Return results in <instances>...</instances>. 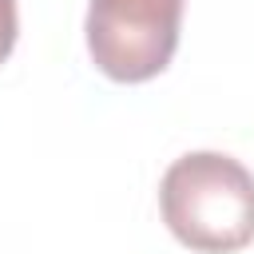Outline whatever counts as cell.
I'll return each instance as SVG.
<instances>
[{
	"label": "cell",
	"instance_id": "6da1fadb",
	"mask_svg": "<svg viewBox=\"0 0 254 254\" xmlns=\"http://www.w3.org/2000/svg\"><path fill=\"white\" fill-rule=\"evenodd\" d=\"M167 230L198 254H234L254 242V175L222 151L179 155L159 183Z\"/></svg>",
	"mask_w": 254,
	"mask_h": 254
},
{
	"label": "cell",
	"instance_id": "7a4b0ae2",
	"mask_svg": "<svg viewBox=\"0 0 254 254\" xmlns=\"http://www.w3.org/2000/svg\"><path fill=\"white\" fill-rule=\"evenodd\" d=\"M187 0H87L91 64L115 83H147L167 71Z\"/></svg>",
	"mask_w": 254,
	"mask_h": 254
},
{
	"label": "cell",
	"instance_id": "3957f363",
	"mask_svg": "<svg viewBox=\"0 0 254 254\" xmlns=\"http://www.w3.org/2000/svg\"><path fill=\"white\" fill-rule=\"evenodd\" d=\"M16 36H20V12H16V0H0V64L12 56Z\"/></svg>",
	"mask_w": 254,
	"mask_h": 254
}]
</instances>
